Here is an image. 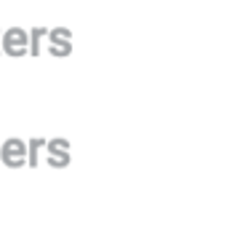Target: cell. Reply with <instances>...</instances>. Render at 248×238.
I'll use <instances>...</instances> for the list:
<instances>
[{
	"instance_id": "1",
	"label": "cell",
	"mask_w": 248,
	"mask_h": 238,
	"mask_svg": "<svg viewBox=\"0 0 248 238\" xmlns=\"http://www.w3.org/2000/svg\"><path fill=\"white\" fill-rule=\"evenodd\" d=\"M0 163H6L11 169H19L24 163H30V155H27V145L22 139H6L3 147H0Z\"/></svg>"
},
{
	"instance_id": "5",
	"label": "cell",
	"mask_w": 248,
	"mask_h": 238,
	"mask_svg": "<svg viewBox=\"0 0 248 238\" xmlns=\"http://www.w3.org/2000/svg\"><path fill=\"white\" fill-rule=\"evenodd\" d=\"M40 147H43V139H32V142H30V163H32V166H38Z\"/></svg>"
},
{
	"instance_id": "2",
	"label": "cell",
	"mask_w": 248,
	"mask_h": 238,
	"mask_svg": "<svg viewBox=\"0 0 248 238\" xmlns=\"http://www.w3.org/2000/svg\"><path fill=\"white\" fill-rule=\"evenodd\" d=\"M3 51H6L8 56H24L30 51V38L24 30L19 27H11L3 33Z\"/></svg>"
},
{
	"instance_id": "3",
	"label": "cell",
	"mask_w": 248,
	"mask_h": 238,
	"mask_svg": "<svg viewBox=\"0 0 248 238\" xmlns=\"http://www.w3.org/2000/svg\"><path fill=\"white\" fill-rule=\"evenodd\" d=\"M51 54L56 56L70 54V33L67 30H54L51 33Z\"/></svg>"
},
{
	"instance_id": "6",
	"label": "cell",
	"mask_w": 248,
	"mask_h": 238,
	"mask_svg": "<svg viewBox=\"0 0 248 238\" xmlns=\"http://www.w3.org/2000/svg\"><path fill=\"white\" fill-rule=\"evenodd\" d=\"M46 30H32V43H30V51L32 54H40V38H43Z\"/></svg>"
},
{
	"instance_id": "4",
	"label": "cell",
	"mask_w": 248,
	"mask_h": 238,
	"mask_svg": "<svg viewBox=\"0 0 248 238\" xmlns=\"http://www.w3.org/2000/svg\"><path fill=\"white\" fill-rule=\"evenodd\" d=\"M51 155H48V163L51 166H67V142L64 139H54L48 145Z\"/></svg>"
}]
</instances>
